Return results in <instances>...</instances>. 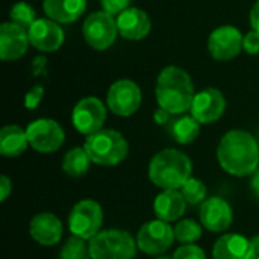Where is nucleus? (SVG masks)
I'll return each mask as SVG.
<instances>
[{
    "instance_id": "obj_3",
    "label": "nucleus",
    "mask_w": 259,
    "mask_h": 259,
    "mask_svg": "<svg viewBox=\"0 0 259 259\" xmlns=\"http://www.w3.org/2000/svg\"><path fill=\"white\" fill-rule=\"evenodd\" d=\"M191 173V159L178 149H164L149 162V179L161 190L182 188Z\"/></svg>"
},
{
    "instance_id": "obj_17",
    "label": "nucleus",
    "mask_w": 259,
    "mask_h": 259,
    "mask_svg": "<svg viewBox=\"0 0 259 259\" xmlns=\"http://www.w3.org/2000/svg\"><path fill=\"white\" fill-rule=\"evenodd\" d=\"M30 238L39 246H56L64 234L61 220L52 212H39L29 223Z\"/></svg>"
},
{
    "instance_id": "obj_30",
    "label": "nucleus",
    "mask_w": 259,
    "mask_h": 259,
    "mask_svg": "<svg viewBox=\"0 0 259 259\" xmlns=\"http://www.w3.org/2000/svg\"><path fill=\"white\" fill-rule=\"evenodd\" d=\"M131 2L132 0H100L102 3V9L114 17L120 15L123 11H126L127 8H131Z\"/></svg>"
},
{
    "instance_id": "obj_4",
    "label": "nucleus",
    "mask_w": 259,
    "mask_h": 259,
    "mask_svg": "<svg viewBox=\"0 0 259 259\" xmlns=\"http://www.w3.org/2000/svg\"><path fill=\"white\" fill-rule=\"evenodd\" d=\"M83 149L90 155L91 161L102 167H115L121 164L129 153L126 138L114 129H100L99 132L88 135L85 138Z\"/></svg>"
},
{
    "instance_id": "obj_6",
    "label": "nucleus",
    "mask_w": 259,
    "mask_h": 259,
    "mask_svg": "<svg viewBox=\"0 0 259 259\" xmlns=\"http://www.w3.org/2000/svg\"><path fill=\"white\" fill-rule=\"evenodd\" d=\"M103 211L100 203L93 199L79 200L68 214V229L71 235L82 240H93L102 229Z\"/></svg>"
},
{
    "instance_id": "obj_18",
    "label": "nucleus",
    "mask_w": 259,
    "mask_h": 259,
    "mask_svg": "<svg viewBox=\"0 0 259 259\" xmlns=\"http://www.w3.org/2000/svg\"><path fill=\"white\" fill-rule=\"evenodd\" d=\"M118 35L129 41H140L150 33L152 21L146 11L131 6L115 17Z\"/></svg>"
},
{
    "instance_id": "obj_32",
    "label": "nucleus",
    "mask_w": 259,
    "mask_h": 259,
    "mask_svg": "<svg viewBox=\"0 0 259 259\" xmlns=\"http://www.w3.org/2000/svg\"><path fill=\"white\" fill-rule=\"evenodd\" d=\"M243 50L247 52L249 55H258L259 53V32L256 30H249L244 35L243 39Z\"/></svg>"
},
{
    "instance_id": "obj_23",
    "label": "nucleus",
    "mask_w": 259,
    "mask_h": 259,
    "mask_svg": "<svg viewBox=\"0 0 259 259\" xmlns=\"http://www.w3.org/2000/svg\"><path fill=\"white\" fill-rule=\"evenodd\" d=\"M168 131L178 144L188 146L197 140L200 134V123L191 114L181 115L168 123Z\"/></svg>"
},
{
    "instance_id": "obj_16",
    "label": "nucleus",
    "mask_w": 259,
    "mask_h": 259,
    "mask_svg": "<svg viewBox=\"0 0 259 259\" xmlns=\"http://www.w3.org/2000/svg\"><path fill=\"white\" fill-rule=\"evenodd\" d=\"M29 33L23 26L6 21L0 26V58L5 62L20 59L29 47Z\"/></svg>"
},
{
    "instance_id": "obj_22",
    "label": "nucleus",
    "mask_w": 259,
    "mask_h": 259,
    "mask_svg": "<svg viewBox=\"0 0 259 259\" xmlns=\"http://www.w3.org/2000/svg\"><path fill=\"white\" fill-rule=\"evenodd\" d=\"M27 134L17 124L3 126L0 131V155L6 158H17L29 147Z\"/></svg>"
},
{
    "instance_id": "obj_35",
    "label": "nucleus",
    "mask_w": 259,
    "mask_h": 259,
    "mask_svg": "<svg viewBox=\"0 0 259 259\" xmlns=\"http://www.w3.org/2000/svg\"><path fill=\"white\" fill-rule=\"evenodd\" d=\"M249 18H250V26H252V29L259 32V0L252 6V11H250Z\"/></svg>"
},
{
    "instance_id": "obj_12",
    "label": "nucleus",
    "mask_w": 259,
    "mask_h": 259,
    "mask_svg": "<svg viewBox=\"0 0 259 259\" xmlns=\"http://www.w3.org/2000/svg\"><path fill=\"white\" fill-rule=\"evenodd\" d=\"M243 39L244 36L235 26H220L214 29L208 38V52L215 61H231L241 53Z\"/></svg>"
},
{
    "instance_id": "obj_24",
    "label": "nucleus",
    "mask_w": 259,
    "mask_h": 259,
    "mask_svg": "<svg viewBox=\"0 0 259 259\" xmlns=\"http://www.w3.org/2000/svg\"><path fill=\"white\" fill-rule=\"evenodd\" d=\"M91 164L93 161L83 147H73L64 155L61 167L67 176L77 179L88 173Z\"/></svg>"
},
{
    "instance_id": "obj_8",
    "label": "nucleus",
    "mask_w": 259,
    "mask_h": 259,
    "mask_svg": "<svg viewBox=\"0 0 259 259\" xmlns=\"http://www.w3.org/2000/svg\"><path fill=\"white\" fill-rule=\"evenodd\" d=\"M26 134L30 147L39 153H55L65 141V132L62 126L53 118L33 120L26 127Z\"/></svg>"
},
{
    "instance_id": "obj_26",
    "label": "nucleus",
    "mask_w": 259,
    "mask_h": 259,
    "mask_svg": "<svg viewBox=\"0 0 259 259\" xmlns=\"http://www.w3.org/2000/svg\"><path fill=\"white\" fill-rule=\"evenodd\" d=\"M181 193L185 199V202L190 205V206H197V205H202L205 200H206V185L200 181V179H196V178H190L184 187L181 188Z\"/></svg>"
},
{
    "instance_id": "obj_20",
    "label": "nucleus",
    "mask_w": 259,
    "mask_h": 259,
    "mask_svg": "<svg viewBox=\"0 0 259 259\" xmlns=\"http://www.w3.org/2000/svg\"><path fill=\"white\" fill-rule=\"evenodd\" d=\"M187 205L188 203L185 202L181 191L162 190V193H159L153 200V212L156 219L167 223H173L185 214Z\"/></svg>"
},
{
    "instance_id": "obj_31",
    "label": "nucleus",
    "mask_w": 259,
    "mask_h": 259,
    "mask_svg": "<svg viewBox=\"0 0 259 259\" xmlns=\"http://www.w3.org/2000/svg\"><path fill=\"white\" fill-rule=\"evenodd\" d=\"M42 96H44V88H42L41 85L32 87V88L26 93V96H24V106H26L29 111L36 109L38 105H39V102H41V99H42Z\"/></svg>"
},
{
    "instance_id": "obj_15",
    "label": "nucleus",
    "mask_w": 259,
    "mask_h": 259,
    "mask_svg": "<svg viewBox=\"0 0 259 259\" xmlns=\"http://www.w3.org/2000/svg\"><path fill=\"white\" fill-rule=\"evenodd\" d=\"M30 46L41 52H56L64 44V30L50 18H36L27 29Z\"/></svg>"
},
{
    "instance_id": "obj_14",
    "label": "nucleus",
    "mask_w": 259,
    "mask_h": 259,
    "mask_svg": "<svg viewBox=\"0 0 259 259\" xmlns=\"http://www.w3.org/2000/svg\"><path fill=\"white\" fill-rule=\"evenodd\" d=\"M200 223L209 232H225L231 228L234 211L223 197H209L200 205Z\"/></svg>"
},
{
    "instance_id": "obj_1",
    "label": "nucleus",
    "mask_w": 259,
    "mask_h": 259,
    "mask_svg": "<svg viewBox=\"0 0 259 259\" xmlns=\"http://www.w3.org/2000/svg\"><path fill=\"white\" fill-rule=\"evenodd\" d=\"M220 167L235 178L250 176L258 170L259 144L256 138L243 129L226 132L217 147Z\"/></svg>"
},
{
    "instance_id": "obj_38",
    "label": "nucleus",
    "mask_w": 259,
    "mask_h": 259,
    "mask_svg": "<svg viewBox=\"0 0 259 259\" xmlns=\"http://www.w3.org/2000/svg\"><path fill=\"white\" fill-rule=\"evenodd\" d=\"M158 259H170V258H167V256H162V258H158Z\"/></svg>"
},
{
    "instance_id": "obj_27",
    "label": "nucleus",
    "mask_w": 259,
    "mask_h": 259,
    "mask_svg": "<svg viewBox=\"0 0 259 259\" xmlns=\"http://www.w3.org/2000/svg\"><path fill=\"white\" fill-rule=\"evenodd\" d=\"M59 259H91L90 255V244L85 240L71 235L59 252Z\"/></svg>"
},
{
    "instance_id": "obj_36",
    "label": "nucleus",
    "mask_w": 259,
    "mask_h": 259,
    "mask_svg": "<svg viewBox=\"0 0 259 259\" xmlns=\"http://www.w3.org/2000/svg\"><path fill=\"white\" fill-rule=\"evenodd\" d=\"M250 191L255 197L259 199V170H256L250 178Z\"/></svg>"
},
{
    "instance_id": "obj_21",
    "label": "nucleus",
    "mask_w": 259,
    "mask_h": 259,
    "mask_svg": "<svg viewBox=\"0 0 259 259\" xmlns=\"http://www.w3.org/2000/svg\"><path fill=\"white\" fill-rule=\"evenodd\" d=\"M42 9L47 18L61 24H70L83 15L87 0H44Z\"/></svg>"
},
{
    "instance_id": "obj_2",
    "label": "nucleus",
    "mask_w": 259,
    "mask_h": 259,
    "mask_svg": "<svg viewBox=\"0 0 259 259\" xmlns=\"http://www.w3.org/2000/svg\"><path fill=\"white\" fill-rule=\"evenodd\" d=\"M155 96L159 108L165 109L171 115H182L191 109L196 96L191 76L176 65L162 68L156 79Z\"/></svg>"
},
{
    "instance_id": "obj_5",
    "label": "nucleus",
    "mask_w": 259,
    "mask_h": 259,
    "mask_svg": "<svg viewBox=\"0 0 259 259\" xmlns=\"http://www.w3.org/2000/svg\"><path fill=\"white\" fill-rule=\"evenodd\" d=\"M91 259H135L137 240L123 229L100 231L90 240Z\"/></svg>"
},
{
    "instance_id": "obj_7",
    "label": "nucleus",
    "mask_w": 259,
    "mask_h": 259,
    "mask_svg": "<svg viewBox=\"0 0 259 259\" xmlns=\"http://www.w3.org/2000/svg\"><path fill=\"white\" fill-rule=\"evenodd\" d=\"M82 35L85 42L91 49L99 52L109 49L118 35L115 17L105 11H97L90 14L83 21Z\"/></svg>"
},
{
    "instance_id": "obj_13",
    "label": "nucleus",
    "mask_w": 259,
    "mask_h": 259,
    "mask_svg": "<svg viewBox=\"0 0 259 259\" xmlns=\"http://www.w3.org/2000/svg\"><path fill=\"white\" fill-rule=\"evenodd\" d=\"M226 111V99L217 88H205L196 93L190 114L200 123L209 124L223 117Z\"/></svg>"
},
{
    "instance_id": "obj_19",
    "label": "nucleus",
    "mask_w": 259,
    "mask_h": 259,
    "mask_svg": "<svg viewBox=\"0 0 259 259\" xmlns=\"http://www.w3.org/2000/svg\"><path fill=\"white\" fill-rule=\"evenodd\" d=\"M214 259H256L258 255L249 238L240 234H225L222 235L214 247H212Z\"/></svg>"
},
{
    "instance_id": "obj_28",
    "label": "nucleus",
    "mask_w": 259,
    "mask_h": 259,
    "mask_svg": "<svg viewBox=\"0 0 259 259\" xmlns=\"http://www.w3.org/2000/svg\"><path fill=\"white\" fill-rule=\"evenodd\" d=\"M9 17H11V21L23 26L24 29H29L33 24V21L36 20L35 9L29 3H26V2H17L11 8Z\"/></svg>"
},
{
    "instance_id": "obj_33",
    "label": "nucleus",
    "mask_w": 259,
    "mask_h": 259,
    "mask_svg": "<svg viewBox=\"0 0 259 259\" xmlns=\"http://www.w3.org/2000/svg\"><path fill=\"white\" fill-rule=\"evenodd\" d=\"M0 193H2V202H6L9 194L12 193V181L6 176V175H2L0 176Z\"/></svg>"
},
{
    "instance_id": "obj_9",
    "label": "nucleus",
    "mask_w": 259,
    "mask_h": 259,
    "mask_svg": "<svg viewBox=\"0 0 259 259\" xmlns=\"http://www.w3.org/2000/svg\"><path fill=\"white\" fill-rule=\"evenodd\" d=\"M108 106L97 97H83L80 99L71 112V121L74 129L82 135H93L103 129L106 121Z\"/></svg>"
},
{
    "instance_id": "obj_39",
    "label": "nucleus",
    "mask_w": 259,
    "mask_h": 259,
    "mask_svg": "<svg viewBox=\"0 0 259 259\" xmlns=\"http://www.w3.org/2000/svg\"><path fill=\"white\" fill-rule=\"evenodd\" d=\"M256 259H259V256H258V258H256Z\"/></svg>"
},
{
    "instance_id": "obj_29",
    "label": "nucleus",
    "mask_w": 259,
    "mask_h": 259,
    "mask_svg": "<svg viewBox=\"0 0 259 259\" xmlns=\"http://www.w3.org/2000/svg\"><path fill=\"white\" fill-rule=\"evenodd\" d=\"M171 259H206V255L202 247L196 244H182Z\"/></svg>"
},
{
    "instance_id": "obj_11",
    "label": "nucleus",
    "mask_w": 259,
    "mask_h": 259,
    "mask_svg": "<svg viewBox=\"0 0 259 259\" xmlns=\"http://www.w3.org/2000/svg\"><path fill=\"white\" fill-rule=\"evenodd\" d=\"M176 240L170 223L159 219L144 223L137 234V246L146 255H161L168 250Z\"/></svg>"
},
{
    "instance_id": "obj_37",
    "label": "nucleus",
    "mask_w": 259,
    "mask_h": 259,
    "mask_svg": "<svg viewBox=\"0 0 259 259\" xmlns=\"http://www.w3.org/2000/svg\"><path fill=\"white\" fill-rule=\"evenodd\" d=\"M250 243H252V246H253V249H255V253L259 256V235L252 237V238H250Z\"/></svg>"
},
{
    "instance_id": "obj_34",
    "label": "nucleus",
    "mask_w": 259,
    "mask_h": 259,
    "mask_svg": "<svg viewBox=\"0 0 259 259\" xmlns=\"http://www.w3.org/2000/svg\"><path fill=\"white\" fill-rule=\"evenodd\" d=\"M170 117H171V114L170 112H167L165 109H162V108H158L156 111H155V114H153V120H155V123L156 124H159V126H165V124H168L171 120H170Z\"/></svg>"
},
{
    "instance_id": "obj_25",
    "label": "nucleus",
    "mask_w": 259,
    "mask_h": 259,
    "mask_svg": "<svg viewBox=\"0 0 259 259\" xmlns=\"http://www.w3.org/2000/svg\"><path fill=\"white\" fill-rule=\"evenodd\" d=\"M175 237L181 244H194L202 238V226L191 219L181 220L175 228Z\"/></svg>"
},
{
    "instance_id": "obj_10",
    "label": "nucleus",
    "mask_w": 259,
    "mask_h": 259,
    "mask_svg": "<svg viewBox=\"0 0 259 259\" xmlns=\"http://www.w3.org/2000/svg\"><path fill=\"white\" fill-rule=\"evenodd\" d=\"M141 90L131 79L115 80L106 94V106L117 117H131L141 106Z\"/></svg>"
}]
</instances>
